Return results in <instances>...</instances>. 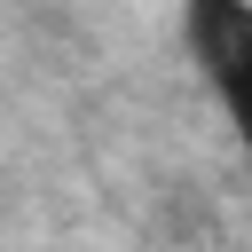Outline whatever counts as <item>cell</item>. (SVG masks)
<instances>
[{
	"label": "cell",
	"instance_id": "cell-1",
	"mask_svg": "<svg viewBox=\"0 0 252 252\" xmlns=\"http://www.w3.org/2000/svg\"><path fill=\"white\" fill-rule=\"evenodd\" d=\"M181 39H189V63L213 87L228 134L252 150V0H189Z\"/></svg>",
	"mask_w": 252,
	"mask_h": 252
}]
</instances>
